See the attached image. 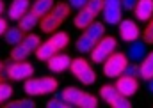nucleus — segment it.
<instances>
[{
	"label": "nucleus",
	"mask_w": 153,
	"mask_h": 108,
	"mask_svg": "<svg viewBox=\"0 0 153 108\" xmlns=\"http://www.w3.org/2000/svg\"><path fill=\"white\" fill-rule=\"evenodd\" d=\"M23 90L29 96H43L57 90V80L52 76H43V78H27L23 83Z\"/></svg>",
	"instance_id": "obj_1"
},
{
	"label": "nucleus",
	"mask_w": 153,
	"mask_h": 108,
	"mask_svg": "<svg viewBox=\"0 0 153 108\" xmlns=\"http://www.w3.org/2000/svg\"><path fill=\"white\" fill-rule=\"evenodd\" d=\"M116 46H117V43H116L114 37L112 36H103L96 44H94V48H93V51H91V60L96 62V64H103V62L114 53Z\"/></svg>",
	"instance_id": "obj_2"
},
{
	"label": "nucleus",
	"mask_w": 153,
	"mask_h": 108,
	"mask_svg": "<svg viewBox=\"0 0 153 108\" xmlns=\"http://www.w3.org/2000/svg\"><path fill=\"white\" fill-rule=\"evenodd\" d=\"M128 66V57L125 53H119V51H114L105 62H103V74L107 78H117L121 76L125 69Z\"/></svg>",
	"instance_id": "obj_3"
},
{
	"label": "nucleus",
	"mask_w": 153,
	"mask_h": 108,
	"mask_svg": "<svg viewBox=\"0 0 153 108\" xmlns=\"http://www.w3.org/2000/svg\"><path fill=\"white\" fill-rule=\"evenodd\" d=\"M70 69L73 73V76H75L80 83H84V85H93L96 82V74H94L91 64L85 59H73Z\"/></svg>",
	"instance_id": "obj_4"
},
{
	"label": "nucleus",
	"mask_w": 153,
	"mask_h": 108,
	"mask_svg": "<svg viewBox=\"0 0 153 108\" xmlns=\"http://www.w3.org/2000/svg\"><path fill=\"white\" fill-rule=\"evenodd\" d=\"M34 74V66L27 60H14L9 68H7V76L14 82H22L27 80Z\"/></svg>",
	"instance_id": "obj_5"
},
{
	"label": "nucleus",
	"mask_w": 153,
	"mask_h": 108,
	"mask_svg": "<svg viewBox=\"0 0 153 108\" xmlns=\"http://www.w3.org/2000/svg\"><path fill=\"white\" fill-rule=\"evenodd\" d=\"M121 12H123V4L121 0H105L103 4V21L109 25H119L121 21Z\"/></svg>",
	"instance_id": "obj_6"
},
{
	"label": "nucleus",
	"mask_w": 153,
	"mask_h": 108,
	"mask_svg": "<svg viewBox=\"0 0 153 108\" xmlns=\"http://www.w3.org/2000/svg\"><path fill=\"white\" fill-rule=\"evenodd\" d=\"M116 87H117L119 94H123V96L130 98V96H134V94L137 92V89H139V82H137V78H134V76L121 74V76H117Z\"/></svg>",
	"instance_id": "obj_7"
},
{
	"label": "nucleus",
	"mask_w": 153,
	"mask_h": 108,
	"mask_svg": "<svg viewBox=\"0 0 153 108\" xmlns=\"http://www.w3.org/2000/svg\"><path fill=\"white\" fill-rule=\"evenodd\" d=\"M119 36L125 43H132V41H137L141 32H139V27L135 21L132 20H121L119 21Z\"/></svg>",
	"instance_id": "obj_8"
},
{
	"label": "nucleus",
	"mask_w": 153,
	"mask_h": 108,
	"mask_svg": "<svg viewBox=\"0 0 153 108\" xmlns=\"http://www.w3.org/2000/svg\"><path fill=\"white\" fill-rule=\"evenodd\" d=\"M71 57L70 55H66V53H55L52 59H48L46 62H48V69L52 73H62L66 71L70 66H71Z\"/></svg>",
	"instance_id": "obj_9"
},
{
	"label": "nucleus",
	"mask_w": 153,
	"mask_h": 108,
	"mask_svg": "<svg viewBox=\"0 0 153 108\" xmlns=\"http://www.w3.org/2000/svg\"><path fill=\"white\" fill-rule=\"evenodd\" d=\"M134 12L139 21H150L153 18V0H137Z\"/></svg>",
	"instance_id": "obj_10"
},
{
	"label": "nucleus",
	"mask_w": 153,
	"mask_h": 108,
	"mask_svg": "<svg viewBox=\"0 0 153 108\" xmlns=\"http://www.w3.org/2000/svg\"><path fill=\"white\" fill-rule=\"evenodd\" d=\"M126 57L132 62H143L146 57V43L144 41H132V44L126 50Z\"/></svg>",
	"instance_id": "obj_11"
},
{
	"label": "nucleus",
	"mask_w": 153,
	"mask_h": 108,
	"mask_svg": "<svg viewBox=\"0 0 153 108\" xmlns=\"http://www.w3.org/2000/svg\"><path fill=\"white\" fill-rule=\"evenodd\" d=\"M30 9V0H13L7 11V16L11 20H20L27 11Z\"/></svg>",
	"instance_id": "obj_12"
},
{
	"label": "nucleus",
	"mask_w": 153,
	"mask_h": 108,
	"mask_svg": "<svg viewBox=\"0 0 153 108\" xmlns=\"http://www.w3.org/2000/svg\"><path fill=\"white\" fill-rule=\"evenodd\" d=\"M61 25H62V21H61L55 14H52V12H48L46 16H43L41 21H39V29H41V32H45V34H53Z\"/></svg>",
	"instance_id": "obj_13"
},
{
	"label": "nucleus",
	"mask_w": 153,
	"mask_h": 108,
	"mask_svg": "<svg viewBox=\"0 0 153 108\" xmlns=\"http://www.w3.org/2000/svg\"><path fill=\"white\" fill-rule=\"evenodd\" d=\"M38 25H39V16L34 11H30V9L18 20V27H20L23 32H29V30H32V29L38 27Z\"/></svg>",
	"instance_id": "obj_14"
},
{
	"label": "nucleus",
	"mask_w": 153,
	"mask_h": 108,
	"mask_svg": "<svg viewBox=\"0 0 153 108\" xmlns=\"http://www.w3.org/2000/svg\"><path fill=\"white\" fill-rule=\"evenodd\" d=\"M94 14L87 9V7H84V9H80L78 12H76V16H75V20H73V23H75V27L76 29H82V30H85L93 21H94Z\"/></svg>",
	"instance_id": "obj_15"
},
{
	"label": "nucleus",
	"mask_w": 153,
	"mask_h": 108,
	"mask_svg": "<svg viewBox=\"0 0 153 108\" xmlns=\"http://www.w3.org/2000/svg\"><path fill=\"white\" fill-rule=\"evenodd\" d=\"M34 53H36V57H38L39 60H48V59H52V57L57 53V50H55V46H53L50 41H45V43L39 44L38 50H36Z\"/></svg>",
	"instance_id": "obj_16"
},
{
	"label": "nucleus",
	"mask_w": 153,
	"mask_h": 108,
	"mask_svg": "<svg viewBox=\"0 0 153 108\" xmlns=\"http://www.w3.org/2000/svg\"><path fill=\"white\" fill-rule=\"evenodd\" d=\"M53 5H55L53 0H36V2H32L30 11H34L39 18H43V16H46L53 9Z\"/></svg>",
	"instance_id": "obj_17"
},
{
	"label": "nucleus",
	"mask_w": 153,
	"mask_h": 108,
	"mask_svg": "<svg viewBox=\"0 0 153 108\" xmlns=\"http://www.w3.org/2000/svg\"><path fill=\"white\" fill-rule=\"evenodd\" d=\"M94 44H96V41H94V39H91L87 34H82V36L76 39L75 48H76V51H78V53H84V55H85V53H91V51H93Z\"/></svg>",
	"instance_id": "obj_18"
},
{
	"label": "nucleus",
	"mask_w": 153,
	"mask_h": 108,
	"mask_svg": "<svg viewBox=\"0 0 153 108\" xmlns=\"http://www.w3.org/2000/svg\"><path fill=\"white\" fill-rule=\"evenodd\" d=\"M84 34H87L91 39H94V41L98 43L102 37L105 36V25H103L102 21H93V23L84 30Z\"/></svg>",
	"instance_id": "obj_19"
},
{
	"label": "nucleus",
	"mask_w": 153,
	"mask_h": 108,
	"mask_svg": "<svg viewBox=\"0 0 153 108\" xmlns=\"http://www.w3.org/2000/svg\"><path fill=\"white\" fill-rule=\"evenodd\" d=\"M82 90L80 89H76V87H66L64 90H62V99L66 101V103H70L71 107H76L78 105V101H80V98H82Z\"/></svg>",
	"instance_id": "obj_20"
},
{
	"label": "nucleus",
	"mask_w": 153,
	"mask_h": 108,
	"mask_svg": "<svg viewBox=\"0 0 153 108\" xmlns=\"http://www.w3.org/2000/svg\"><path fill=\"white\" fill-rule=\"evenodd\" d=\"M141 78L146 82L153 78V51H150L141 62Z\"/></svg>",
	"instance_id": "obj_21"
},
{
	"label": "nucleus",
	"mask_w": 153,
	"mask_h": 108,
	"mask_svg": "<svg viewBox=\"0 0 153 108\" xmlns=\"http://www.w3.org/2000/svg\"><path fill=\"white\" fill-rule=\"evenodd\" d=\"M48 41L55 46V50H57V51L64 50V48L70 44V37H68V34H66V32H53V34H52V37H50Z\"/></svg>",
	"instance_id": "obj_22"
},
{
	"label": "nucleus",
	"mask_w": 153,
	"mask_h": 108,
	"mask_svg": "<svg viewBox=\"0 0 153 108\" xmlns=\"http://www.w3.org/2000/svg\"><path fill=\"white\" fill-rule=\"evenodd\" d=\"M5 41H7V44H20L22 41H23V30L20 29V27H13V29H7L5 30Z\"/></svg>",
	"instance_id": "obj_23"
},
{
	"label": "nucleus",
	"mask_w": 153,
	"mask_h": 108,
	"mask_svg": "<svg viewBox=\"0 0 153 108\" xmlns=\"http://www.w3.org/2000/svg\"><path fill=\"white\" fill-rule=\"evenodd\" d=\"M30 53H32V50H29L23 43H20V44H14V46H13V50H11V59H13V60H25Z\"/></svg>",
	"instance_id": "obj_24"
},
{
	"label": "nucleus",
	"mask_w": 153,
	"mask_h": 108,
	"mask_svg": "<svg viewBox=\"0 0 153 108\" xmlns=\"http://www.w3.org/2000/svg\"><path fill=\"white\" fill-rule=\"evenodd\" d=\"M117 96H119V90H117L116 85H103V87L100 89V98H102L103 101H107L109 105L114 101Z\"/></svg>",
	"instance_id": "obj_25"
},
{
	"label": "nucleus",
	"mask_w": 153,
	"mask_h": 108,
	"mask_svg": "<svg viewBox=\"0 0 153 108\" xmlns=\"http://www.w3.org/2000/svg\"><path fill=\"white\" fill-rule=\"evenodd\" d=\"M76 107H80V108H96V107H98V99H96L93 94H89V92H84Z\"/></svg>",
	"instance_id": "obj_26"
},
{
	"label": "nucleus",
	"mask_w": 153,
	"mask_h": 108,
	"mask_svg": "<svg viewBox=\"0 0 153 108\" xmlns=\"http://www.w3.org/2000/svg\"><path fill=\"white\" fill-rule=\"evenodd\" d=\"M29 50H32V51H36L38 50V46L41 44V39H39V36H36V34H27V36L23 37V41H22Z\"/></svg>",
	"instance_id": "obj_27"
},
{
	"label": "nucleus",
	"mask_w": 153,
	"mask_h": 108,
	"mask_svg": "<svg viewBox=\"0 0 153 108\" xmlns=\"http://www.w3.org/2000/svg\"><path fill=\"white\" fill-rule=\"evenodd\" d=\"M5 108H36V103L32 99H18V101L5 103Z\"/></svg>",
	"instance_id": "obj_28"
},
{
	"label": "nucleus",
	"mask_w": 153,
	"mask_h": 108,
	"mask_svg": "<svg viewBox=\"0 0 153 108\" xmlns=\"http://www.w3.org/2000/svg\"><path fill=\"white\" fill-rule=\"evenodd\" d=\"M103 4H105V0H89L85 7H87L94 16H98V14H102V11H103Z\"/></svg>",
	"instance_id": "obj_29"
},
{
	"label": "nucleus",
	"mask_w": 153,
	"mask_h": 108,
	"mask_svg": "<svg viewBox=\"0 0 153 108\" xmlns=\"http://www.w3.org/2000/svg\"><path fill=\"white\" fill-rule=\"evenodd\" d=\"M143 41H144L146 44H153V18L148 21L146 29L143 30Z\"/></svg>",
	"instance_id": "obj_30"
},
{
	"label": "nucleus",
	"mask_w": 153,
	"mask_h": 108,
	"mask_svg": "<svg viewBox=\"0 0 153 108\" xmlns=\"http://www.w3.org/2000/svg\"><path fill=\"white\" fill-rule=\"evenodd\" d=\"M111 107H114V108H130V107H132V103L128 101V98H126V96L119 94L114 101L111 103Z\"/></svg>",
	"instance_id": "obj_31"
},
{
	"label": "nucleus",
	"mask_w": 153,
	"mask_h": 108,
	"mask_svg": "<svg viewBox=\"0 0 153 108\" xmlns=\"http://www.w3.org/2000/svg\"><path fill=\"white\" fill-rule=\"evenodd\" d=\"M123 74H128V76H134V78H139L141 76V66H137V62H132L126 66V69Z\"/></svg>",
	"instance_id": "obj_32"
},
{
	"label": "nucleus",
	"mask_w": 153,
	"mask_h": 108,
	"mask_svg": "<svg viewBox=\"0 0 153 108\" xmlns=\"http://www.w3.org/2000/svg\"><path fill=\"white\" fill-rule=\"evenodd\" d=\"M13 96V87L7 83H0V101H7Z\"/></svg>",
	"instance_id": "obj_33"
},
{
	"label": "nucleus",
	"mask_w": 153,
	"mask_h": 108,
	"mask_svg": "<svg viewBox=\"0 0 153 108\" xmlns=\"http://www.w3.org/2000/svg\"><path fill=\"white\" fill-rule=\"evenodd\" d=\"M46 107L48 108H70L71 105L66 103L64 99H57V98H53V99H50V101L46 103Z\"/></svg>",
	"instance_id": "obj_34"
},
{
	"label": "nucleus",
	"mask_w": 153,
	"mask_h": 108,
	"mask_svg": "<svg viewBox=\"0 0 153 108\" xmlns=\"http://www.w3.org/2000/svg\"><path fill=\"white\" fill-rule=\"evenodd\" d=\"M87 2H89V0H70V7L80 11V9H84V7L87 5Z\"/></svg>",
	"instance_id": "obj_35"
},
{
	"label": "nucleus",
	"mask_w": 153,
	"mask_h": 108,
	"mask_svg": "<svg viewBox=\"0 0 153 108\" xmlns=\"http://www.w3.org/2000/svg\"><path fill=\"white\" fill-rule=\"evenodd\" d=\"M121 4H123V9H126V11H132V9L135 7L137 0H121Z\"/></svg>",
	"instance_id": "obj_36"
},
{
	"label": "nucleus",
	"mask_w": 153,
	"mask_h": 108,
	"mask_svg": "<svg viewBox=\"0 0 153 108\" xmlns=\"http://www.w3.org/2000/svg\"><path fill=\"white\" fill-rule=\"evenodd\" d=\"M5 30H7V21L4 18H0V36H4Z\"/></svg>",
	"instance_id": "obj_37"
},
{
	"label": "nucleus",
	"mask_w": 153,
	"mask_h": 108,
	"mask_svg": "<svg viewBox=\"0 0 153 108\" xmlns=\"http://www.w3.org/2000/svg\"><path fill=\"white\" fill-rule=\"evenodd\" d=\"M148 90L153 94V78H152V80H148Z\"/></svg>",
	"instance_id": "obj_38"
},
{
	"label": "nucleus",
	"mask_w": 153,
	"mask_h": 108,
	"mask_svg": "<svg viewBox=\"0 0 153 108\" xmlns=\"http://www.w3.org/2000/svg\"><path fill=\"white\" fill-rule=\"evenodd\" d=\"M4 11H5V5H4V2H2V0H0V14H2V12H4Z\"/></svg>",
	"instance_id": "obj_39"
},
{
	"label": "nucleus",
	"mask_w": 153,
	"mask_h": 108,
	"mask_svg": "<svg viewBox=\"0 0 153 108\" xmlns=\"http://www.w3.org/2000/svg\"><path fill=\"white\" fill-rule=\"evenodd\" d=\"M2 68H4V66H2V62H0V73H2Z\"/></svg>",
	"instance_id": "obj_40"
},
{
	"label": "nucleus",
	"mask_w": 153,
	"mask_h": 108,
	"mask_svg": "<svg viewBox=\"0 0 153 108\" xmlns=\"http://www.w3.org/2000/svg\"><path fill=\"white\" fill-rule=\"evenodd\" d=\"M0 103H2V101H0Z\"/></svg>",
	"instance_id": "obj_41"
}]
</instances>
